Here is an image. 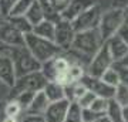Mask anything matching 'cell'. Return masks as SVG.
Wrapping results in <instances>:
<instances>
[{
    "label": "cell",
    "mask_w": 128,
    "mask_h": 122,
    "mask_svg": "<svg viewBox=\"0 0 128 122\" xmlns=\"http://www.w3.org/2000/svg\"><path fill=\"white\" fill-rule=\"evenodd\" d=\"M0 54L12 60L16 78L34 71H40L41 68V64L30 54V51L26 47H12L0 43Z\"/></svg>",
    "instance_id": "6da1fadb"
},
{
    "label": "cell",
    "mask_w": 128,
    "mask_h": 122,
    "mask_svg": "<svg viewBox=\"0 0 128 122\" xmlns=\"http://www.w3.org/2000/svg\"><path fill=\"white\" fill-rule=\"evenodd\" d=\"M24 44H26V48L30 51V54L40 64L47 63L48 60L54 58L56 55L63 53V50L58 45H56L54 41L41 38L33 33L24 34Z\"/></svg>",
    "instance_id": "7a4b0ae2"
},
{
    "label": "cell",
    "mask_w": 128,
    "mask_h": 122,
    "mask_svg": "<svg viewBox=\"0 0 128 122\" xmlns=\"http://www.w3.org/2000/svg\"><path fill=\"white\" fill-rule=\"evenodd\" d=\"M124 26V10L111 7L107 11L101 13V18L98 23V33L102 43L115 36L118 30Z\"/></svg>",
    "instance_id": "3957f363"
},
{
    "label": "cell",
    "mask_w": 128,
    "mask_h": 122,
    "mask_svg": "<svg viewBox=\"0 0 128 122\" xmlns=\"http://www.w3.org/2000/svg\"><path fill=\"white\" fill-rule=\"evenodd\" d=\"M47 80L41 71H34L26 75L16 78L14 85L12 87V98L20 92H40L46 87Z\"/></svg>",
    "instance_id": "277c9868"
},
{
    "label": "cell",
    "mask_w": 128,
    "mask_h": 122,
    "mask_svg": "<svg viewBox=\"0 0 128 122\" xmlns=\"http://www.w3.org/2000/svg\"><path fill=\"white\" fill-rule=\"evenodd\" d=\"M112 64H114V61L111 58L108 47H107L105 43H102V45L98 48V51L90 60V63H88L87 68H86V74L91 75V77L100 78L108 68L112 67Z\"/></svg>",
    "instance_id": "5b68a950"
},
{
    "label": "cell",
    "mask_w": 128,
    "mask_h": 122,
    "mask_svg": "<svg viewBox=\"0 0 128 122\" xmlns=\"http://www.w3.org/2000/svg\"><path fill=\"white\" fill-rule=\"evenodd\" d=\"M101 7L98 4H94L92 7L87 9L86 11H82L80 16L74 18L71 21L74 31L81 33V31H88V30H94L98 28V23L101 18Z\"/></svg>",
    "instance_id": "8992f818"
},
{
    "label": "cell",
    "mask_w": 128,
    "mask_h": 122,
    "mask_svg": "<svg viewBox=\"0 0 128 122\" xmlns=\"http://www.w3.org/2000/svg\"><path fill=\"white\" fill-rule=\"evenodd\" d=\"M80 84L86 87V90L92 92V94L98 97V98H104V100H111L114 98V92H115V88L114 87H110L107 85L101 78H96V77H91L88 74H84L82 78L80 80Z\"/></svg>",
    "instance_id": "52a82bcc"
},
{
    "label": "cell",
    "mask_w": 128,
    "mask_h": 122,
    "mask_svg": "<svg viewBox=\"0 0 128 122\" xmlns=\"http://www.w3.org/2000/svg\"><path fill=\"white\" fill-rule=\"evenodd\" d=\"M74 36H76V31H74L73 26H71V21L60 18L54 24V40L53 41L63 51H67L71 47Z\"/></svg>",
    "instance_id": "ba28073f"
},
{
    "label": "cell",
    "mask_w": 128,
    "mask_h": 122,
    "mask_svg": "<svg viewBox=\"0 0 128 122\" xmlns=\"http://www.w3.org/2000/svg\"><path fill=\"white\" fill-rule=\"evenodd\" d=\"M0 43L12 47H26L24 36L17 31L13 26H10L7 21L0 23Z\"/></svg>",
    "instance_id": "9c48e42d"
},
{
    "label": "cell",
    "mask_w": 128,
    "mask_h": 122,
    "mask_svg": "<svg viewBox=\"0 0 128 122\" xmlns=\"http://www.w3.org/2000/svg\"><path fill=\"white\" fill-rule=\"evenodd\" d=\"M97 4V0H70L67 7L60 13V17L67 21H73L74 18L80 16L82 11Z\"/></svg>",
    "instance_id": "30bf717a"
},
{
    "label": "cell",
    "mask_w": 128,
    "mask_h": 122,
    "mask_svg": "<svg viewBox=\"0 0 128 122\" xmlns=\"http://www.w3.org/2000/svg\"><path fill=\"white\" fill-rule=\"evenodd\" d=\"M68 104L70 102L67 100L50 102L46 109V112L43 114L44 122H64V117H66Z\"/></svg>",
    "instance_id": "8fae6325"
},
{
    "label": "cell",
    "mask_w": 128,
    "mask_h": 122,
    "mask_svg": "<svg viewBox=\"0 0 128 122\" xmlns=\"http://www.w3.org/2000/svg\"><path fill=\"white\" fill-rule=\"evenodd\" d=\"M105 44L108 47V51H110L111 58H112L114 63H120V61L128 54L127 44L124 43V40L118 36V34H115V36H112L111 38H108V40L105 41Z\"/></svg>",
    "instance_id": "7c38bea8"
},
{
    "label": "cell",
    "mask_w": 128,
    "mask_h": 122,
    "mask_svg": "<svg viewBox=\"0 0 128 122\" xmlns=\"http://www.w3.org/2000/svg\"><path fill=\"white\" fill-rule=\"evenodd\" d=\"M0 81L9 88L14 85L16 82V74H14L13 63L9 57L0 54Z\"/></svg>",
    "instance_id": "4fadbf2b"
},
{
    "label": "cell",
    "mask_w": 128,
    "mask_h": 122,
    "mask_svg": "<svg viewBox=\"0 0 128 122\" xmlns=\"http://www.w3.org/2000/svg\"><path fill=\"white\" fill-rule=\"evenodd\" d=\"M48 100L46 98V95L43 91L40 92H36L34 98H33L32 104L28 105V108L26 109V114L27 115H38V117H43V114L46 112L47 107H48Z\"/></svg>",
    "instance_id": "5bb4252c"
},
{
    "label": "cell",
    "mask_w": 128,
    "mask_h": 122,
    "mask_svg": "<svg viewBox=\"0 0 128 122\" xmlns=\"http://www.w3.org/2000/svg\"><path fill=\"white\" fill-rule=\"evenodd\" d=\"M43 92L46 95L48 102H57V101L66 100L64 98V87L53 81H47L46 87L43 88Z\"/></svg>",
    "instance_id": "9a60e30c"
},
{
    "label": "cell",
    "mask_w": 128,
    "mask_h": 122,
    "mask_svg": "<svg viewBox=\"0 0 128 122\" xmlns=\"http://www.w3.org/2000/svg\"><path fill=\"white\" fill-rule=\"evenodd\" d=\"M54 24L56 23L48 21V20H43L41 23H38L37 26L33 27V34L41 37V38H46V40L53 41L54 40Z\"/></svg>",
    "instance_id": "2e32d148"
},
{
    "label": "cell",
    "mask_w": 128,
    "mask_h": 122,
    "mask_svg": "<svg viewBox=\"0 0 128 122\" xmlns=\"http://www.w3.org/2000/svg\"><path fill=\"white\" fill-rule=\"evenodd\" d=\"M24 17L27 18V21L32 24L33 27L44 20V11H43V7H41L38 0H34L32 3L30 9L27 10V13L24 14Z\"/></svg>",
    "instance_id": "e0dca14e"
},
{
    "label": "cell",
    "mask_w": 128,
    "mask_h": 122,
    "mask_svg": "<svg viewBox=\"0 0 128 122\" xmlns=\"http://www.w3.org/2000/svg\"><path fill=\"white\" fill-rule=\"evenodd\" d=\"M6 21L9 23L10 26H13L17 31H20L22 34H28L33 31V26L27 21V18L24 16H14V17H6Z\"/></svg>",
    "instance_id": "ac0fdd59"
},
{
    "label": "cell",
    "mask_w": 128,
    "mask_h": 122,
    "mask_svg": "<svg viewBox=\"0 0 128 122\" xmlns=\"http://www.w3.org/2000/svg\"><path fill=\"white\" fill-rule=\"evenodd\" d=\"M105 115L110 119V122H124L122 119V107L117 104L112 98L108 100V107L105 111Z\"/></svg>",
    "instance_id": "d6986e66"
},
{
    "label": "cell",
    "mask_w": 128,
    "mask_h": 122,
    "mask_svg": "<svg viewBox=\"0 0 128 122\" xmlns=\"http://www.w3.org/2000/svg\"><path fill=\"white\" fill-rule=\"evenodd\" d=\"M64 122H82L81 121V108L77 102H70L66 117H64Z\"/></svg>",
    "instance_id": "ffe728a7"
},
{
    "label": "cell",
    "mask_w": 128,
    "mask_h": 122,
    "mask_svg": "<svg viewBox=\"0 0 128 122\" xmlns=\"http://www.w3.org/2000/svg\"><path fill=\"white\" fill-rule=\"evenodd\" d=\"M34 0H18L17 3L13 6V9L10 10V13L7 17H14V16H24L27 13V10L30 9V6Z\"/></svg>",
    "instance_id": "44dd1931"
},
{
    "label": "cell",
    "mask_w": 128,
    "mask_h": 122,
    "mask_svg": "<svg viewBox=\"0 0 128 122\" xmlns=\"http://www.w3.org/2000/svg\"><path fill=\"white\" fill-rule=\"evenodd\" d=\"M112 100L120 104L121 107H127L128 105V88L127 87H124L122 84H118V85L115 87V92H114V98Z\"/></svg>",
    "instance_id": "7402d4cb"
},
{
    "label": "cell",
    "mask_w": 128,
    "mask_h": 122,
    "mask_svg": "<svg viewBox=\"0 0 128 122\" xmlns=\"http://www.w3.org/2000/svg\"><path fill=\"white\" fill-rule=\"evenodd\" d=\"M101 80L107 84V85H110V87H117L120 84V78H118V72L115 71V68L114 67H111V68H108L107 71L101 75Z\"/></svg>",
    "instance_id": "603a6c76"
},
{
    "label": "cell",
    "mask_w": 128,
    "mask_h": 122,
    "mask_svg": "<svg viewBox=\"0 0 128 122\" xmlns=\"http://www.w3.org/2000/svg\"><path fill=\"white\" fill-rule=\"evenodd\" d=\"M34 95H36V92H20V94L14 95L13 100L17 101V104L20 105V107H22V109L26 112V109L28 108V105L32 104Z\"/></svg>",
    "instance_id": "cb8c5ba5"
},
{
    "label": "cell",
    "mask_w": 128,
    "mask_h": 122,
    "mask_svg": "<svg viewBox=\"0 0 128 122\" xmlns=\"http://www.w3.org/2000/svg\"><path fill=\"white\" fill-rule=\"evenodd\" d=\"M23 112V109L22 107L17 104V101L13 100V98H10L7 101V104L4 107V117H16L18 118V115Z\"/></svg>",
    "instance_id": "d4e9b609"
},
{
    "label": "cell",
    "mask_w": 128,
    "mask_h": 122,
    "mask_svg": "<svg viewBox=\"0 0 128 122\" xmlns=\"http://www.w3.org/2000/svg\"><path fill=\"white\" fill-rule=\"evenodd\" d=\"M107 107H108V100L97 97L96 100L92 101V104L90 105V109H91L92 112L98 114V115H104L105 111H107Z\"/></svg>",
    "instance_id": "484cf974"
},
{
    "label": "cell",
    "mask_w": 128,
    "mask_h": 122,
    "mask_svg": "<svg viewBox=\"0 0 128 122\" xmlns=\"http://www.w3.org/2000/svg\"><path fill=\"white\" fill-rule=\"evenodd\" d=\"M112 67L115 68V71L118 72V78H120V84H122L124 87L128 88V68L121 65L120 63H114Z\"/></svg>",
    "instance_id": "4316f807"
},
{
    "label": "cell",
    "mask_w": 128,
    "mask_h": 122,
    "mask_svg": "<svg viewBox=\"0 0 128 122\" xmlns=\"http://www.w3.org/2000/svg\"><path fill=\"white\" fill-rule=\"evenodd\" d=\"M97 97L92 92H90V91H86L84 94L78 98V101H77V104L80 105V108L81 109H84V108H90V105L92 104V101L96 100Z\"/></svg>",
    "instance_id": "83f0119b"
},
{
    "label": "cell",
    "mask_w": 128,
    "mask_h": 122,
    "mask_svg": "<svg viewBox=\"0 0 128 122\" xmlns=\"http://www.w3.org/2000/svg\"><path fill=\"white\" fill-rule=\"evenodd\" d=\"M18 0H0V16L7 17L10 10L13 9V6L17 3Z\"/></svg>",
    "instance_id": "f1b7e54d"
},
{
    "label": "cell",
    "mask_w": 128,
    "mask_h": 122,
    "mask_svg": "<svg viewBox=\"0 0 128 122\" xmlns=\"http://www.w3.org/2000/svg\"><path fill=\"white\" fill-rule=\"evenodd\" d=\"M47 3H48L57 13H61V11L67 7V4L70 3V0H47Z\"/></svg>",
    "instance_id": "f546056e"
},
{
    "label": "cell",
    "mask_w": 128,
    "mask_h": 122,
    "mask_svg": "<svg viewBox=\"0 0 128 122\" xmlns=\"http://www.w3.org/2000/svg\"><path fill=\"white\" fill-rule=\"evenodd\" d=\"M98 117H101V115H98V114H96V112H92L90 108L81 109V121L82 122H92L94 119H97Z\"/></svg>",
    "instance_id": "4dcf8cb0"
},
{
    "label": "cell",
    "mask_w": 128,
    "mask_h": 122,
    "mask_svg": "<svg viewBox=\"0 0 128 122\" xmlns=\"http://www.w3.org/2000/svg\"><path fill=\"white\" fill-rule=\"evenodd\" d=\"M121 38L124 40V43L127 44V47H128V24H124L122 27L118 30V33H117Z\"/></svg>",
    "instance_id": "1f68e13d"
},
{
    "label": "cell",
    "mask_w": 128,
    "mask_h": 122,
    "mask_svg": "<svg viewBox=\"0 0 128 122\" xmlns=\"http://www.w3.org/2000/svg\"><path fill=\"white\" fill-rule=\"evenodd\" d=\"M20 122H44V118L43 117H38V115H27L22 119Z\"/></svg>",
    "instance_id": "d6a6232c"
},
{
    "label": "cell",
    "mask_w": 128,
    "mask_h": 122,
    "mask_svg": "<svg viewBox=\"0 0 128 122\" xmlns=\"http://www.w3.org/2000/svg\"><path fill=\"white\" fill-rule=\"evenodd\" d=\"M112 7L125 10L128 7V0H112Z\"/></svg>",
    "instance_id": "836d02e7"
},
{
    "label": "cell",
    "mask_w": 128,
    "mask_h": 122,
    "mask_svg": "<svg viewBox=\"0 0 128 122\" xmlns=\"http://www.w3.org/2000/svg\"><path fill=\"white\" fill-rule=\"evenodd\" d=\"M2 122H20V121H18V118H16V117H4Z\"/></svg>",
    "instance_id": "e575fe53"
},
{
    "label": "cell",
    "mask_w": 128,
    "mask_h": 122,
    "mask_svg": "<svg viewBox=\"0 0 128 122\" xmlns=\"http://www.w3.org/2000/svg\"><path fill=\"white\" fill-rule=\"evenodd\" d=\"M92 122H110V119H108V118H107V115H101V117H98L97 118V119H94V121Z\"/></svg>",
    "instance_id": "d590c367"
},
{
    "label": "cell",
    "mask_w": 128,
    "mask_h": 122,
    "mask_svg": "<svg viewBox=\"0 0 128 122\" xmlns=\"http://www.w3.org/2000/svg\"><path fill=\"white\" fill-rule=\"evenodd\" d=\"M122 119L124 122H128V105L122 108Z\"/></svg>",
    "instance_id": "8d00e7d4"
},
{
    "label": "cell",
    "mask_w": 128,
    "mask_h": 122,
    "mask_svg": "<svg viewBox=\"0 0 128 122\" xmlns=\"http://www.w3.org/2000/svg\"><path fill=\"white\" fill-rule=\"evenodd\" d=\"M120 64H121V65H124V67H127V68H128V54L125 55V57H124V58L121 60V61H120Z\"/></svg>",
    "instance_id": "74e56055"
},
{
    "label": "cell",
    "mask_w": 128,
    "mask_h": 122,
    "mask_svg": "<svg viewBox=\"0 0 128 122\" xmlns=\"http://www.w3.org/2000/svg\"><path fill=\"white\" fill-rule=\"evenodd\" d=\"M124 24H128V7L124 10Z\"/></svg>",
    "instance_id": "f35d334b"
},
{
    "label": "cell",
    "mask_w": 128,
    "mask_h": 122,
    "mask_svg": "<svg viewBox=\"0 0 128 122\" xmlns=\"http://www.w3.org/2000/svg\"><path fill=\"white\" fill-rule=\"evenodd\" d=\"M0 18H2V16H0Z\"/></svg>",
    "instance_id": "ab89813d"
}]
</instances>
